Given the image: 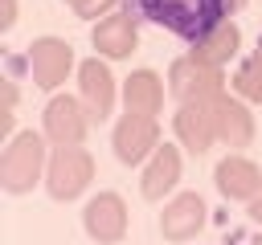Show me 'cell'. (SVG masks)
Here are the masks:
<instances>
[{
	"mask_svg": "<svg viewBox=\"0 0 262 245\" xmlns=\"http://www.w3.org/2000/svg\"><path fill=\"white\" fill-rule=\"evenodd\" d=\"M45 167H49L45 163V139L33 135V131H20L0 151V188L12 192V196H20V192H29L41 180Z\"/></svg>",
	"mask_w": 262,
	"mask_h": 245,
	"instance_id": "cell-2",
	"label": "cell"
},
{
	"mask_svg": "<svg viewBox=\"0 0 262 245\" xmlns=\"http://www.w3.org/2000/svg\"><path fill=\"white\" fill-rule=\"evenodd\" d=\"M66 4H70V8H78V12H86V8L94 4V0H66Z\"/></svg>",
	"mask_w": 262,
	"mask_h": 245,
	"instance_id": "cell-21",
	"label": "cell"
},
{
	"mask_svg": "<svg viewBox=\"0 0 262 245\" xmlns=\"http://www.w3.org/2000/svg\"><path fill=\"white\" fill-rule=\"evenodd\" d=\"M168 90L180 98V102H213L225 94V74L221 65L188 53V57H176L172 69H168Z\"/></svg>",
	"mask_w": 262,
	"mask_h": 245,
	"instance_id": "cell-3",
	"label": "cell"
},
{
	"mask_svg": "<svg viewBox=\"0 0 262 245\" xmlns=\"http://www.w3.org/2000/svg\"><path fill=\"white\" fill-rule=\"evenodd\" d=\"M78 86H82V106L90 110V118H106L115 106V78H111L106 61L86 57L78 65Z\"/></svg>",
	"mask_w": 262,
	"mask_h": 245,
	"instance_id": "cell-11",
	"label": "cell"
},
{
	"mask_svg": "<svg viewBox=\"0 0 262 245\" xmlns=\"http://www.w3.org/2000/svg\"><path fill=\"white\" fill-rule=\"evenodd\" d=\"M242 4H246V0H229V12H237V8H242Z\"/></svg>",
	"mask_w": 262,
	"mask_h": 245,
	"instance_id": "cell-22",
	"label": "cell"
},
{
	"mask_svg": "<svg viewBox=\"0 0 262 245\" xmlns=\"http://www.w3.org/2000/svg\"><path fill=\"white\" fill-rule=\"evenodd\" d=\"M127 4H135V12L147 16L151 24L188 41L209 37L229 16V0H127Z\"/></svg>",
	"mask_w": 262,
	"mask_h": 245,
	"instance_id": "cell-1",
	"label": "cell"
},
{
	"mask_svg": "<svg viewBox=\"0 0 262 245\" xmlns=\"http://www.w3.org/2000/svg\"><path fill=\"white\" fill-rule=\"evenodd\" d=\"M74 69V49L61 37H41L29 49V74L41 90H57L66 82V74Z\"/></svg>",
	"mask_w": 262,
	"mask_h": 245,
	"instance_id": "cell-7",
	"label": "cell"
},
{
	"mask_svg": "<svg viewBox=\"0 0 262 245\" xmlns=\"http://www.w3.org/2000/svg\"><path fill=\"white\" fill-rule=\"evenodd\" d=\"M176 180H180V151L164 143V147H156V151H151V159H147V167H143L139 188H143V196H147V200H164V196L176 188Z\"/></svg>",
	"mask_w": 262,
	"mask_h": 245,
	"instance_id": "cell-15",
	"label": "cell"
},
{
	"mask_svg": "<svg viewBox=\"0 0 262 245\" xmlns=\"http://www.w3.org/2000/svg\"><path fill=\"white\" fill-rule=\"evenodd\" d=\"M94 180V159L86 147H57L45 167V188L53 200H78Z\"/></svg>",
	"mask_w": 262,
	"mask_h": 245,
	"instance_id": "cell-4",
	"label": "cell"
},
{
	"mask_svg": "<svg viewBox=\"0 0 262 245\" xmlns=\"http://www.w3.org/2000/svg\"><path fill=\"white\" fill-rule=\"evenodd\" d=\"M237 45H242V33H237V24H229V20H221L209 37H201L196 41V57H205V61H213V65H225L233 53H237Z\"/></svg>",
	"mask_w": 262,
	"mask_h": 245,
	"instance_id": "cell-17",
	"label": "cell"
},
{
	"mask_svg": "<svg viewBox=\"0 0 262 245\" xmlns=\"http://www.w3.org/2000/svg\"><path fill=\"white\" fill-rule=\"evenodd\" d=\"M201 225H205V200H201L196 192L172 196V200L164 204V212H160V233H164V241H188V237L201 233Z\"/></svg>",
	"mask_w": 262,
	"mask_h": 245,
	"instance_id": "cell-10",
	"label": "cell"
},
{
	"mask_svg": "<svg viewBox=\"0 0 262 245\" xmlns=\"http://www.w3.org/2000/svg\"><path fill=\"white\" fill-rule=\"evenodd\" d=\"M111 143H115V155L131 167V163H143L151 151H156V143H160V122L151 118V114H123L119 122H115V135H111Z\"/></svg>",
	"mask_w": 262,
	"mask_h": 245,
	"instance_id": "cell-6",
	"label": "cell"
},
{
	"mask_svg": "<svg viewBox=\"0 0 262 245\" xmlns=\"http://www.w3.org/2000/svg\"><path fill=\"white\" fill-rule=\"evenodd\" d=\"M209 110H213V127H217V139H221V143L246 147V143L254 139V114H250V106H246L242 98L221 94V98L209 102Z\"/></svg>",
	"mask_w": 262,
	"mask_h": 245,
	"instance_id": "cell-12",
	"label": "cell"
},
{
	"mask_svg": "<svg viewBox=\"0 0 262 245\" xmlns=\"http://www.w3.org/2000/svg\"><path fill=\"white\" fill-rule=\"evenodd\" d=\"M41 122H45V139H49V143H57V147H82V139H86V122H90V110L82 106V98L57 94V98H49Z\"/></svg>",
	"mask_w": 262,
	"mask_h": 245,
	"instance_id": "cell-5",
	"label": "cell"
},
{
	"mask_svg": "<svg viewBox=\"0 0 262 245\" xmlns=\"http://www.w3.org/2000/svg\"><path fill=\"white\" fill-rule=\"evenodd\" d=\"M172 127H176V139H180L192 155L209 151L213 139H217V127H213V110H209V102H180Z\"/></svg>",
	"mask_w": 262,
	"mask_h": 245,
	"instance_id": "cell-14",
	"label": "cell"
},
{
	"mask_svg": "<svg viewBox=\"0 0 262 245\" xmlns=\"http://www.w3.org/2000/svg\"><path fill=\"white\" fill-rule=\"evenodd\" d=\"M4 12H0V29H12L16 24V0H0Z\"/></svg>",
	"mask_w": 262,
	"mask_h": 245,
	"instance_id": "cell-19",
	"label": "cell"
},
{
	"mask_svg": "<svg viewBox=\"0 0 262 245\" xmlns=\"http://www.w3.org/2000/svg\"><path fill=\"white\" fill-rule=\"evenodd\" d=\"M213 184L225 200H254V192L262 188V172L246 155H225L213 172Z\"/></svg>",
	"mask_w": 262,
	"mask_h": 245,
	"instance_id": "cell-13",
	"label": "cell"
},
{
	"mask_svg": "<svg viewBox=\"0 0 262 245\" xmlns=\"http://www.w3.org/2000/svg\"><path fill=\"white\" fill-rule=\"evenodd\" d=\"M246 204H250V220H258V225H262V188H258V192H254V200H246Z\"/></svg>",
	"mask_w": 262,
	"mask_h": 245,
	"instance_id": "cell-20",
	"label": "cell"
},
{
	"mask_svg": "<svg viewBox=\"0 0 262 245\" xmlns=\"http://www.w3.org/2000/svg\"><path fill=\"white\" fill-rule=\"evenodd\" d=\"M233 90H237L242 102H262V53H254V57H246V61L237 65Z\"/></svg>",
	"mask_w": 262,
	"mask_h": 245,
	"instance_id": "cell-18",
	"label": "cell"
},
{
	"mask_svg": "<svg viewBox=\"0 0 262 245\" xmlns=\"http://www.w3.org/2000/svg\"><path fill=\"white\" fill-rule=\"evenodd\" d=\"M90 41L98 57H131L139 45V24L131 12H111L90 29Z\"/></svg>",
	"mask_w": 262,
	"mask_h": 245,
	"instance_id": "cell-9",
	"label": "cell"
},
{
	"mask_svg": "<svg viewBox=\"0 0 262 245\" xmlns=\"http://www.w3.org/2000/svg\"><path fill=\"white\" fill-rule=\"evenodd\" d=\"M82 220H86V233H90L98 245H115V241H123V233H127V204H123L119 192H98V196L86 204Z\"/></svg>",
	"mask_w": 262,
	"mask_h": 245,
	"instance_id": "cell-8",
	"label": "cell"
},
{
	"mask_svg": "<svg viewBox=\"0 0 262 245\" xmlns=\"http://www.w3.org/2000/svg\"><path fill=\"white\" fill-rule=\"evenodd\" d=\"M123 102H127L131 114H151V118H156V110L164 106V82H160V74H156V69H135V74H127V82H123Z\"/></svg>",
	"mask_w": 262,
	"mask_h": 245,
	"instance_id": "cell-16",
	"label": "cell"
}]
</instances>
